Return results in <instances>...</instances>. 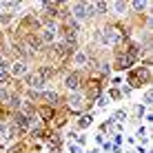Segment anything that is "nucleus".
I'll use <instances>...</instances> for the list:
<instances>
[{"label":"nucleus","mask_w":153,"mask_h":153,"mask_svg":"<svg viewBox=\"0 0 153 153\" xmlns=\"http://www.w3.org/2000/svg\"><path fill=\"white\" fill-rule=\"evenodd\" d=\"M138 58H140V47L135 45L133 40H124L122 45L115 49V58H113L111 69H115V71L131 69V67L138 62Z\"/></svg>","instance_id":"1"},{"label":"nucleus","mask_w":153,"mask_h":153,"mask_svg":"<svg viewBox=\"0 0 153 153\" xmlns=\"http://www.w3.org/2000/svg\"><path fill=\"white\" fill-rule=\"evenodd\" d=\"M96 38H100L102 45L118 47V45H122L124 40H129V36H126V29L120 22H109V25H104V27L96 33Z\"/></svg>","instance_id":"2"},{"label":"nucleus","mask_w":153,"mask_h":153,"mask_svg":"<svg viewBox=\"0 0 153 153\" xmlns=\"http://www.w3.org/2000/svg\"><path fill=\"white\" fill-rule=\"evenodd\" d=\"M58 31H60V22L58 20H42V27L38 31L40 40L45 47H53L58 40Z\"/></svg>","instance_id":"3"},{"label":"nucleus","mask_w":153,"mask_h":153,"mask_svg":"<svg viewBox=\"0 0 153 153\" xmlns=\"http://www.w3.org/2000/svg\"><path fill=\"white\" fill-rule=\"evenodd\" d=\"M65 104H67V109L73 111V113H82V111H87V109L91 107V102L84 98L82 91H69L67 98H65Z\"/></svg>","instance_id":"4"},{"label":"nucleus","mask_w":153,"mask_h":153,"mask_svg":"<svg viewBox=\"0 0 153 153\" xmlns=\"http://www.w3.org/2000/svg\"><path fill=\"white\" fill-rule=\"evenodd\" d=\"M151 80V71L149 67H138V69H133L129 73V87H144L146 82Z\"/></svg>","instance_id":"5"},{"label":"nucleus","mask_w":153,"mask_h":153,"mask_svg":"<svg viewBox=\"0 0 153 153\" xmlns=\"http://www.w3.org/2000/svg\"><path fill=\"white\" fill-rule=\"evenodd\" d=\"M62 102L60 93L53 91V89H45V91H40V102L38 104H45V107H51V109H58Z\"/></svg>","instance_id":"6"},{"label":"nucleus","mask_w":153,"mask_h":153,"mask_svg":"<svg viewBox=\"0 0 153 153\" xmlns=\"http://www.w3.org/2000/svg\"><path fill=\"white\" fill-rule=\"evenodd\" d=\"M82 82H84V76L80 71H67L65 73V87L69 89V91H80L82 89Z\"/></svg>","instance_id":"7"},{"label":"nucleus","mask_w":153,"mask_h":153,"mask_svg":"<svg viewBox=\"0 0 153 153\" xmlns=\"http://www.w3.org/2000/svg\"><path fill=\"white\" fill-rule=\"evenodd\" d=\"M22 82L27 84V89H33V91H45V84H47V80L38 71H29L27 76L22 78Z\"/></svg>","instance_id":"8"},{"label":"nucleus","mask_w":153,"mask_h":153,"mask_svg":"<svg viewBox=\"0 0 153 153\" xmlns=\"http://www.w3.org/2000/svg\"><path fill=\"white\" fill-rule=\"evenodd\" d=\"M71 62L76 65V71H89V67H91V56L87 53V51H76V53L71 56Z\"/></svg>","instance_id":"9"},{"label":"nucleus","mask_w":153,"mask_h":153,"mask_svg":"<svg viewBox=\"0 0 153 153\" xmlns=\"http://www.w3.org/2000/svg\"><path fill=\"white\" fill-rule=\"evenodd\" d=\"M27 73H29V67H27L25 60H16V62H11V67H9V76H11L13 80H22Z\"/></svg>","instance_id":"10"},{"label":"nucleus","mask_w":153,"mask_h":153,"mask_svg":"<svg viewBox=\"0 0 153 153\" xmlns=\"http://www.w3.org/2000/svg\"><path fill=\"white\" fill-rule=\"evenodd\" d=\"M69 13L76 22H82L87 20V2H71L69 4Z\"/></svg>","instance_id":"11"},{"label":"nucleus","mask_w":153,"mask_h":153,"mask_svg":"<svg viewBox=\"0 0 153 153\" xmlns=\"http://www.w3.org/2000/svg\"><path fill=\"white\" fill-rule=\"evenodd\" d=\"M36 71H38L40 76L45 78L47 82H49V80H53V78H56V73H58V65H51V62H47V65H40Z\"/></svg>","instance_id":"12"},{"label":"nucleus","mask_w":153,"mask_h":153,"mask_svg":"<svg viewBox=\"0 0 153 153\" xmlns=\"http://www.w3.org/2000/svg\"><path fill=\"white\" fill-rule=\"evenodd\" d=\"M91 4H93V13L96 16H102V13L109 11V2H102V0H100V2H91Z\"/></svg>","instance_id":"13"},{"label":"nucleus","mask_w":153,"mask_h":153,"mask_svg":"<svg viewBox=\"0 0 153 153\" xmlns=\"http://www.w3.org/2000/svg\"><path fill=\"white\" fill-rule=\"evenodd\" d=\"M9 80H11L9 69L7 67H0V87H9Z\"/></svg>","instance_id":"14"},{"label":"nucleus","mask_w":153,"mask_h":153,"mask_svg":"<svg viewBox=\"0 0 153 153\" xmlns=\"http://www.w3.org/2000/svg\"><path fill=\"white\" fill-rule=\"evenodd\" d=\"M129 9H131V11H144L146 2H142V0H138V2H129Z\"/></svg>","instance_id":"15"},{"label":"nucleus","mask_w":153,"mask_h":153,"mask_svg":"<svg viewBox=\"0 0 153 153\" xmlns=\"http://www.w3.org/2000/svg\"><path fill=\"white\" fill-rule=\"evenodd\" d=\"M126 4H129V2H113V11H118V13H124L126 9H129Z\"/></svg>","instance_id":"16"},{"label":"nucleus","mask_w":153,"mask_h":153,"mask_svg":"<svg viewBox=\"0 0 153 153\" xmlns=\"http://www.w3.org/2000/svg\"><path fill=\"white\" fill-rule=\"evenodd\" d=\"M91 124V118H89V115H84V118L80 120V126H89Z\"/></svg>","instance_id":"17"},{"label":"nucleus","mask_w":153,"mask_h":153,"mask_svg":"<svg viewBox=\"0 0 153 153\" xmlns=\"http://www.w3.org/2000/svg\"><path fill=\"white\" fill-rule=\"evenodd\" d=\"M2 60H4V58H2V53H0V62H2Z\"/></svg>","instance_id":"18"}]
</instances>
